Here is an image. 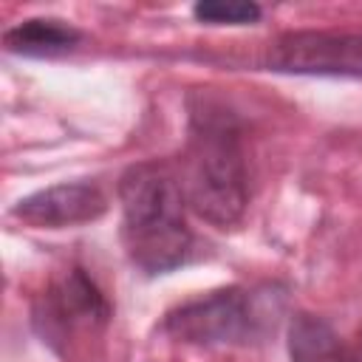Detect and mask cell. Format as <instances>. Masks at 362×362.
I'll use <instances>...</instances> for the list:
<instances>
[{
    "mask_svg": "<svg viewBox=\"0 0 362 362\" xmlns=\"http://www.w3.org/2000/svg\"><path fill=\"white\" fill-rule=\"evenodd\" d=\"M288 359L291 362H362L325 317L300 311L288 322Z\"/></svg>",
    "mask_w": 362,
    "mask_h": 362,
    "instance_id": "7",
    "label": "cell"
},
{
    "mask_svg": "<svg viewBox=\"0 0 362 362\" xmlns=\"http://www.w3.org/2000/svg\"><path fill=\"white\" fill-rule=\"evenodd\" d=\"M187 206L212 226H235L249 204V167L240 116L215 93L189 96L184 150Z\"/></svg>",
    "mask_w": 362,
    "mask_h": 362,
    "instance_id": "1",
    "label": "cell"
},
{
    "mask_svg": "<svg viewBox=\"0 0 362 362\" xmlns=\"http://www.w3.org/2000/svg\"><path fill=\"white\" fill-rule=\"evenodd\" d=\"M105 212H107V195L93 181L54 184L20 198L11 206L14 218L40 229H65V226L90 223Z\"/></svg>",
    "mask_w": 362,
    "mask_h": 362,
    "instance_id": "6",
    "label": "cell"
},
{
    "mask_svg": "<svg viewBox=\"0 0 362 362\" xmlns=\"http://www.w3.org/2000/svg\"><path fill=\"white\" fill-rule=\"evenodd\" d=\"M263 8L252 0H201L192 6V17L206 25H252Z\"/></svg>",
    "mask_w": 362,
    "mask_h": 362,
    "instance_id": "9",
    "label": "cell"
},
{
    "mask_svg": "<svg viewBox=\"0 0 362 362\" xmlns=\"http://www.w3.org/2000/svg\"><path fill=\"white\" fill-rule=\"evenodd\" d=\"M82 42V31L57 17H31L3 34V45L20 57H62Z\"/></svg>",
    "mask_w": 362,
    "mask_h": 362,
    "instance_id": "8",
    "label": "cell"
},
{
    "mask_svg": "<svg viewBox=\"0 0 362 362\" xmlns=\"http://www.w3.org/2000/svg\"><path fill=\"white\" fill-rule=\"evenodd\" d=\"M283 297L274 288L226 286L167 311L161 328L189 345H252L274 331Z\"/></svg>",
    "mask_w": 362,
    "mask_h": 362,
    "instance_id": "3",
    "label": "cell"
},
{
    "mask_svg": "<svg viewBox=\"0 0 362 362\" xmlns=\"http://www.w3.org/2000/svg\"><path fill=\"white\" fill-rule=\"evenodd\" d=\"M122 243L130 263L144 274H167L195 252L187 223L184 187L167 164L139 161L119 178Z\"/></svg>",
    "mask_w": 362,
    "mask_h": 362,
    "instance_id": "2",
    "label": "cell"
},
{
    "mask_svg": "<svg viewBox=\"0 0 362 362\" xmlns=\"http://www.w3.org/2000/svg\"><path fill=\"white\" fill-rule=\"evenodd\" d=\"M263 65L291 76L362 79V28L286 31L266 48Z\"/></svg>",
    "mask_w": 362,
    "mask_h": 362,
    "instance_id": "5",
    "label": "cell"
},
{
    "mask_svg": "<svg viewBox=\"0 0 362 362\" xmlns=\"http://www.w3.org/2000/svg\"><path fill=\"white\" fill-rule=\"evenodd\" d=\"M31 322L42 342L65 362H74L88 354L93 339H102L110 322V303L82 266H71L37 297Z\"/></svg>",
    "mask_w": 362,
    "mask_h": 362,
    "instance_id": "4",
    "label": "cell"
}]
</instances>
